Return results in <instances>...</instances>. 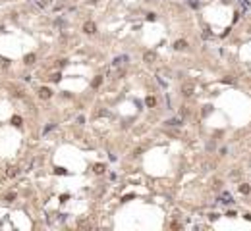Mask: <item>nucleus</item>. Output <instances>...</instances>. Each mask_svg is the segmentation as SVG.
<instances>
[{"label": "nucleus", "instance_id": "nucleus-12", "mask_svg": "<svg viewBox=\"0 0 251 231\" xmlns=\"http://www.w3.org/2000/svg\"><path fill=\"white\" fill-rule=\"evenodd\" d=\"M60 79H62L60 71H58V73H52V75H50V81H52V83H58V81H60Z\"/></svg>", "mask_w": 251, "mask_h": 231}, {"label": "nucleus", "instance_id": "nucleus-4", "mask_svg": "<svg viewBox=\"0 0 251 231\" xmlns=\"http://www.w3.org/2000/svg\"><path fill=\"white\" fill-rule=\"evenodd\" d=\"M83 33H87V35H95V33H97V25H95L93 21H85L83 23Z\"/></svg>", "mask_w": 251, "mask_h": 231}, {"label": "nucleus", "instance_id": "nucleus-8", "mask_svg": "<svg viewBox=\"0 0 251 231\" xmlns=\"http://www.w3.org/2000/svg\"><path fill=\"white\" fill-rule=\"evenodd\" d=\"M145 104H147L149 108H155V106H157V98H155V96H147V98H145Z\"/></svg>", "mask_w": 251, "mask_h": 231}, {"label": "nucleus", "instance_id": "nucleus-25", "mask_svg": "<svg viewBox=\"0 0 251 231\" xmlns=\"http://www.w3.org/2000/svg\"><path fill=\"white\" fill-rule=\"evenodd\" d=\"M147 2H149V0H147Z\"/></svg>", "mask_w": 251, "mask_h": 231}, {"label": "nucleus", "instance_id": "nucleus-13", "mask_svg": "<svg viewBox=\"0 0 251 231\" xmlns=\"http://www.w3.org/2000/svg\"><path fill=\"white\" fill-rule=\"evenodd\" d=\"M101 83H102V77H101V75H97V77L93 79V83H91V85H93V87L97 89V87H99V85H101Z\"/></svg>", "mask_w": 251, "mask_h": 231}, {"label": "nucleus", "instance_id": "nucleus-1", "mask_svg": "<svg viewBox=\"0 0 251 231\" xmlns=\"http://www.w3.org/2000/svg\"><path fill=\"white\" fill-rule=\"evenodd\" d=\"M193 92H195V85L193 83H184L182 85V94H184V96H191Z\"/></svg>", "mask_w": 251, "mask_h": 231}, {"label": "nucleus", "instance_id": "nucleus-15", "mask_svg": "<svg viewBox=\"0 0 251 231\" xmlns=\"http://www.w3.org/2000/svg\"><path fill=\"white\" fill-rule=\"evenodd\" d=\"M104 171V166L102 164H95V173H102Z\"/></svg>", "mask_w": 251, "mask_h": 231}, {"label": "nucleus", "instance_id": "nucleus-11", "mask_svg": "<svg viewBox=\"0 0 251 231\" xmlns=\"http://www.w3.org/2000/svg\"><path fill=\"white\" fill-rule=\"evenodd\" d=\"M126 60H128V56H118V58H114V65H120V64H124Z\"/></svg>", "mask_w": 251, "mask_h": 231}, {"label": "nucleus", "instance_id": "nucleus-14", "mask_svg": "<svg viewBox=\"0 0 251 231\" xmlns=\"http://www.w3.org/2000/svg\"><path fill=\"white\" fill-rule=\"evenodd\" d=\"M12 123H14L16 127H19V125H21V118H19V116H14V118H12Z\"/></svg>", "mask_w": 251, "mask_h": 231}, {"label": "nucleus", "instance_id": "nucleus-6", "mask_svg": "<svg viewBox=\"0 0 251 231\" xmlns=\"http://www.w3.org/2000/svg\"><path fill=\"white\" fill-rule=\"evenodd\" d=\"M186 48H187V41H184V39L174 42V50H186Z\"/></svg>", "mask_w": 251, "mask_h": 231}, {"label": "nucleus", "instance_id": "nucleus-17", "mask_svg": "<svg viewBox=\"0 0 251 231\" xmlns=\"http://www.w3.org/2000/svg\"><path fill=\"white\" fill-rule=\"evenodd\" d=\"M6 200H8V202L16 200V193H10V194H6Z\"/></svg>", "mask_w": 251, "mask_h": 231}, {"label": "nucleus", "instance_id": "nucleus-5", "mask_svg": "<svg viewBox=\"0 0 251 231\" xmlns=\"http://www.w3.org/2000/svg\"><path fill=\"white\" fill-rule=\"evenodd\" d=\"M35 60H37V56L33 54V52H29V54H25L23 64H25V65H33V64H35Z\"/></svg>", "mask_w": 251, "mask_h": 231}, {"label": "nucleus", "instance_id": "nucleus-16", "mask_svg": "<svg viewBox=\"0 0 251 231\" xmlns=\"http://www.w3.org/2000/svg\"><path fill=\"white\" fill-rule=\"evenodd\" d=\"M8 175L10 177H16V175H18V168H12V170L8 171Z\"/></svg>", "mask_w": 251, "mask_h": 231}, {"label": "nucleus", "instance_id": "nucleus-21", "mask_svg": "<svg viewBox=\"0 0 251 231\" xmlns=\"http://www.w3.org/2000/svg\"><path fill=\"white\" fill-rule=\"evenodd\" d=\"M155 19H157V15H155V14H147V21H155Z\"/></svg>", "mask_w": 251, "mask_h": 231}, {"label": "nucleus", "instance_id": "nucleus-24", "mask_svg": "<svg viewBox=\"0 0 251 231\" xmlns=\"http://www.w3.org/2000/svg\"><path fill=\"white\" fill-rule=\"evenodd\" d=\"M245 220H249V222H251V214H245Z\"/></svg>", "mask_w": 251, "mask_h": 231}, {"label": "nucleus", "instance_id": "nucleus-9", "mask_svg": "<svg viewBox=\"0 0 251 231\" xmlns=\"http://www.w3.org/2000/svg\"><path fill=\"white\" fill-rule=\"evenodd\" d=\"M220 202H226V204L234 202V199H232V194H230V193H222V200H220Z\"/></svg>", "mask_w": 251, "mask_h": 231}, {"label": "nucleus", "instance_id": "nucleus-23", "mask_svg": "<svg viewBox=\"0 0 251 231\" xmlns=\"http://www.w3.org/2000/svg\"><path fill=\"white\" fill-rule=\"evenodd\" d=\"M131 199H133V194H126V196H124V202H128V200H131Z\"/></svg>", "mask_w": 251, "mask_h": 231}, {"label": "nucleus", "instance_id": "nucleus-7", "mask_svg": "<svg viewBox=\"0 0 251 231\" xmlns=\"http://www.w3.org/2000/svg\"><path fill=\"white\" fill-rule=\"evenodd\" d=\"M238 189H240V193H242V194H249V193H251V187H249L247 183H242Z\"/></svg>", "mask_w": 251, "mask_h": 231}, {"label": "nucleus", "instance_id": "nucleus-22", "mask_svg": "<svg viewBox=\"0 0 251 231\" xmlns=\"http://www.w3.org/2000/svg\"><path fill=\"white\" fill-rule=\"evenodd\" d=\"M209 220H218V214H216V212H213V214H209Z\"/></svg>", "mask_w": 251, "mask_h": 231}, {"label": "nucleus", "instance_id": "nucleus-2", "mask_svg": "<svg viewBox=\"0 0 251 231\" xmlns=\"http://www.w3.org/2000/svg\"><path fill=\"white\" fill-rule=\"evenodd\" d=\"M143 62H145V64H155V62H157V52L147 50L143 54Z\"/></svg>", "mask_w": 251, "mask_h": 231}, {"label": "nucleus", "instance_id": "nucleus-20", "mask_svg": "<svg viewBox=\"0 0 251 231\" xmlns=\"http://www.w3.org/2000/svg\"><path fill=\"white\" fill-rule=\"evenodd\" d=\"M54 173H68L64 168H54Z\"/></svg>", "mask_w": 251, "mask_h": 231}, {"label": "nucleus", "instance_id": "nucleus-3", "mask_svg": "<svg viewBox=\"0 0 251 231\" xmlns=\"http://www.w3.org/2000/svg\"><path fill=\"white\" fill-rule=\"evenodd\" d=\"M37 94H39V98H43V100H48V98L52 96V91L48 87H41L37 91Z\"/></svg>", "mask_w": 251, "mask_h": 231}, {"label": "nucleus", "instance_id": "nucleus-10", "mask_svg": "<svg viewBox=\"0 0 251 231\" xmlns=\"http://www.w3.org/2000/svg\"><path fill=\"white\" fill-rule=\"evenodd\" d=\"M166 125L168 127H176V125H182V120H168Z\"/></svg>", "mask_w": 251, "mask_h": 231}, {"label": "nucleus", "instance_id": "nucleus-18", "mask_svg": "<svg viewBox=\"0 0 251 231\" xmlns=\"http://www.w3.org/2000/svg\"><path fill=\"white\" fill-rule=\"evenodd\" d=\"M211 110H213V106H211V104H207V106H205V110H203V116H209Z\"/></svg>", "mask_w": 251, "mask_h": 231}, {"label": "nucleus", "instance_id": "nucleus-19", "mask_svg": "<svg viewBox=\"0 0 251 231\" xmlns=\"http://www.w3.org/2000/svg\"><path fill=\"white\" fill-rule=\"evenodd\" d=\"M222 83H236V79H234V77H224Z\"/></svg>", "mask_w": 251, "mask_h": 231}]
</instances>
